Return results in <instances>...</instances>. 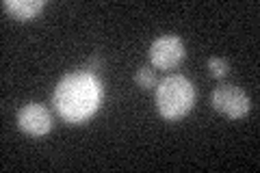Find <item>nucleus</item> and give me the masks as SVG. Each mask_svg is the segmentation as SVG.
<instances>
[{
	"mask_svg": "<svg viewBox=\"0 0 260 173\" xmlns=\"http://www.w3.org/2000/svg\"><path fill=\"white\" fill-rule=\"evenodd\" d=\"M18 126H20L22 132H26L30 136H44V134L50 132V128H52L50 111L37 102H30V104L20 109Z\"/></svg>",
	"mask_w": 260,
	"mask_h": 173,
	"instance_id": "obj_5",
	"label": "nucleus"
},
{
	"mask_svg": "<svg viewBox=\"0 0 260 173\" xmlns=\"http://www.w3.org/2000/svg\"><path fill=\"white\" fill-rule=\"evenodd\" d=\"M193 102H195V89L189 78L174 74V76H167L158 82L156 106H158V113L167 121L184 117L193 109Z\"/></svg>",
	"mask_w": 260,
	"mask_h": 173,
	"instance_id": "obj_2",
	"label": "nucleus"
},
{
	"mask_svg": "<svg viewBox=\"0 0 260 173\" xmlns=\"http://www.w3.org/2000/svg\"><path fill=\"white\" fill-rule=\"evenodd\" d=\"M52 102L63 121L83 123L102 102V82L91 72H72L59 80Z\"/></svg>",
	"mask_w": 260,
	"mask_h": 173,
	"instance_id": "obj_1",
	"label": "nucleus"
},
{
	"mask_svg": "<svg viewBox=\"0 0 260 173\" xmlns=\"http://www.w3.org/2000/svg\"><path fill=\"white\" fill-rule=\"evenodd\" d=\"M213 106L219 113H223L225 117L241 119L249 113L251 104L243 89L234 87V85H221V87H217L213 93Z\"/></svg>",
	"mask_w": 260,
	"mask_h": 173,
	"instance_id": "obj_4",
	"label": "nucleus"
},
{
	"mask_svg": "<svg viewBox=\"0 0 260 173\" xmlns=\"http://www.w3.org/2000/svg\"><path fill=\"white\" fill-rule=\"evenodd\" d=\"M208 70H210V76L221 78V76H225V74H228V61L213 56V59H208Z\"/></svg>",
	"mask_w": 260,
	"mask_h": 173,
	"instance_id": "obj_8",
	"label": "nucleus"
},
{
	"mask_svg": "<svg viewBox=\"0 0 260 173\" xmlns=\"http://www.w3.org/2000/svg\"><path fill=\"white\" fill-rule=\"evenodd\" d=\"M135 82H137V87H141V89H152V87H156V74H154V70H150L148 65H143V67L135 72Z\"/></svg>",
	"mask_w": 260,
	"mask_h": 173,
	"instance_id": "obj_7",
	"label": "nucleus"
},
{
	"mask_svg": "<svg viewBox=\"0 0 260 173\" xmlns=\"http://www.w3.org/2000/svg\"><path fill=\"white\" fill-rule=\"evenodd\" d=\"M184 44L176 35H160L150 46V61L158 70H174L184 59Z\"/></svg>",
	"mask_w": 260,
	"mask_h": 173,
	"instance_id": "obj_3",
	"label": "nucleus"
},
{
	"mask_svg": "<svg viewBox=\"0 0 260 173\" xmlns=\"http://www.w3.org/2000/svg\"><path fill=\"white\" fill-rule=\"evenodd\" d=\"M46 7V0H5L3 9L15 20H30Z\"/></svg>",
	"mask_w": 260,
	"mask_h": 173,
	"instance_id": "obj_6",
	"label": "nucleus"
}]
</instances>
